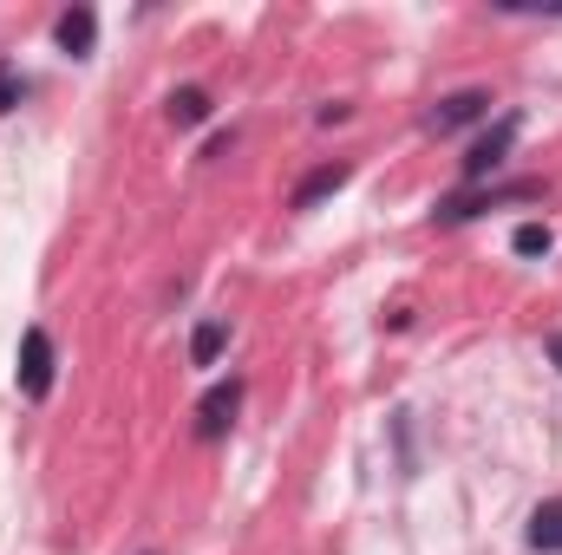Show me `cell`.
Here are the masks:
<instances>
[{"label": "cell", "mask_w": 562, "mask_h": 555, "mask_svg": "<svg viewBox=\"0 0 562 555\" xmlns=\"http://www.w3.org/2000/svg\"><path fill=\"white\" fill-rule=\"evenodd\" d=\"M550 183L543 177H524V183H491V190H458L438 203V223H471L477 209H497V203H543Z\"/></svg>", "instance_id": "cell-1"}, {"label": "cell", "mask_w": 562, "mask_h": 555, "mask_svg": "<svg viewBox=\"0 0 562 555\" xmlns=\"http://www.w3.org/2000/svg\"><path fill=\"white\" fill-rule=\"evenodd\" d=\"M13 380H20V399H46L53 393V380H59V347H53V333L33 320L26 333H20V366H13Z\"/></svg>", "instance_id": "cell-2"}, {"label": "cell", "mask_w": 562, "mask_h": 555, "mask_svg": "<svg viewBox=\"0 0 562 555\" xmlns=\"http://www.w3.org/2000/svg\"><path fill=\"white\" fill-rule=\"evenodd\" d=\"M517 132H524V118L517 112H504L484 138H471V150H464V163H458V177H464V190H477L484 177H497L504 170V157H510V144H517Z\"/></svg>", "instance_id": "cell-3"}, {"label": "cell", "mask_w": 562, "mask_h": 555, "mask_svg": "<svg viewBox=\"0 0 562 555\" xmlns=\"http://www.w3.org/2000/svg\"><path fill=\"white\" fill-rule=\"evenodd\" d=\"M20 99H26V79H20V66H13V59H0V118H7Z\"/></svg>", "instance_id": "cell-12"}, {"label": "cell", "mask_w": 562, "mask_h": 555, "mask_svg": "<svg viewBox=\"0 0 562 555\" xmlns=\"http://www.w3.org/2000/svg\"><path fill=\"white\" fill-rule=\"evenodd\" d=\"M223 347H229V320H223V314H210V320L190 327V366H216Z\"/></svg>", "instance_id": "cell-9"}, {"label": "cell", "mask_w": 562, "mask_h": 555, "mask_svg": "<svg viewBox=\"0 0 562 555\" xmlns=\"http://www.w3.org/2000/svg\"><path fill=\"white\" fill-rule=\"evenodd\" d=\"M491 92L484 86H464V92H445L431 112H425V132H438V138H451V132H464V125H477V118H491Z\"/></svg>", "instance_id": "cell-4"}, {"label": "cell", "mask_w": 562, "mask_h": 555, "mask_svg": "<svg viewBox=\"0 0 562 555\" xmlns=\"http://www.w3.org/2000/svg\"><path fill=\"white\" fill-rule=\"evenodd\" d=\"M203 118H210V92H203V86H177V92H170V125H177V132H196Z\"/></svg>", "instance_id": "cell-10"}, {"label": "cell", "mask_w": 562, "mask_h": 555, "mask_svg": "<svg viewBox=\"0 0 562 555\" xmlns=\"http://www.w3.org/2000/svg\"><path fill=\"white\" fill-rule=\"evenodd\" d=\"M144 555H157V550H144Z\"/></svg>", "instance_id": "cell-15"}, {"label": "cell", "mask_w": 562, "mask_h": 555, "mask_svg": "<svg viewBox=\"0 0 562 555\" xmlns=\"http://www.w3.org/2000/svg\"><path fill=\"white\" fill-rule=\"evenodd\" d=\"M530 550L537 555H562V497H543L537 510H530Z\"/></svg>", "instance_id": "cell-8"}, {"label": "cell", "mask_w": 562, "mask_h": 555, "mask_svg": "<svg viewBox=\"0 0 562 555\" xmlns=\"http://www.w3.org/2000/svg\"><path fill=\"white\" fill-rule=\"evenodd\" d=\"M229 150H236V125H229V132H216V138L203 144V157H210V163H216V157H229Z\"/></svg>", "instance_id": "cell-13"}, {"label": "cell", "mask_w": 562, "mask_h": 555, "mask_svg": "<svg viewBox=\"0 0 562 555\" xmlns=\"http://www.w3.org/2000/svg\"><path fill=\"white\" fill-rule=\"evenodd\" d=\"M550 249H557V229H550V223H517V236H510V256L537 262V256H550Z\"/></svg>", "instance_id": "cell-11"}, {"label": "cell", "mask_w": 562, "mask_h": 555, "mask_svg": "<svg viewBox=\"0 0 562 555\" xmlns=\"http://www.w3.org/2000/svg\"><path fill=\"white\" fill-rule=\"evenodd\" d=\"M243 412V380H216L203 399H196V438L203 444H216V438H229V424Z\"/></svg>", "instance_id": "cell-5"}, {"label": "cell", "mask_w": 562, "mask_h": 555, "mask_svg": "<svg viewBox=\"0 0 562 555\" xmlns=\"http://www.w3.org/2000/svg\"><path fill=\"white\" fill-rule=\"evenodd\" d=\"M347 177H353V163H321V170H307V177L294 183L288 209H301V216H307V209H321V203H327L334 190H347Z\"/></svg>", "instance_id": "cell-7"}, {"label": "cell", "mask_w": 562, "mask_h": 555, "mask_svg": "<svg viewBox=\"0 0 562 555\" xmlns=\"http://www.w3.org/2000/svg\"><path fill=\"white\" fill-rule=\"evenodd\" d=\"M347 112H353V105H340V99H334V105H321V112H314V125H340Z\"/></svg>", "instance_id": "cell-14"}, {"label": "cell", "mask_w": 562, "mask_h": 555, "mask_svg": "<svg viewBox=\"0 0 562 555\" xmlns=\"http://www.w3.org/2000/svg\"><path fill=\"white\" fill-rule=\"evenodd\" d=\"M53 39H59L66 59H92V46H99V13H92V7H66V13L53 20Z\"/></svg>", "instance_id": "cell-6"}]
</instances>
